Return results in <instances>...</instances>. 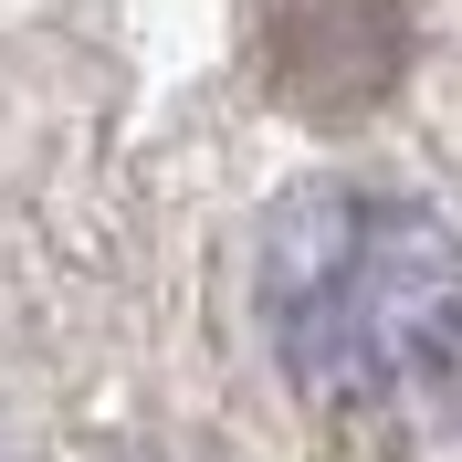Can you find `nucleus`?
<instances>
[{"instance_id": "nucleus-1", "label": "nucleus", "mask_w": 462, "mask_h": 462, "mask_svg": "<svg viewBox=\"0 0 462 462\" xmlns=\"http://www.w3.org/2000/svg\"><path fill=\"white\" fill-rule=\"evenodd\" d=\"M253 305L273 368L316 410L389 420L462 368V231L378 179L294 189L263 231Z\"/></svg>"}]
</instances>
